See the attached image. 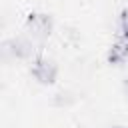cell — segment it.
I'll return each mask as SVG.
<instances>
[{
    "label": "cell",
    "instance_id": "1",
    "mask_svg": "<svg viewBox=\"0 0 128 128\" xmlns=\"http://www.w3.org/2000/svg\"><path fill=\"white\" fill-rule=\"evenodd\" d=\"M26 32L36 40H46L54 30V18L46 12H30L24 20Z\"/></svg>",
    "mask_w": 128,
    "mask_h": 128
},
{
    "label": "cell",
    "instance_id": "2",
    "mask_svg": "<svg viewBox=\"0 0 128 128\" xmlns=\"http://www.w3.org/2000/svg\"><path fill=\"white\" fill-rule=\"evenodd\" d=\"M30 74L32 78L42 84V86H52L58 78V66L54 60L46 58V56H36L32 66H30Z\"/></svg>",
    "mask_w": 128,
    "mask_h": 128
},
{
    "label": "cell",
    "instance_id": "3",
    "mask_svg": "<svg viewBox=\"0 0 128 128\" xmlns=\"http://www.w3.org/2000/svg\"><path fill=\"white\" fill-rule=\"evenodd\" d=\"M4 52L8 56L16 58V60H26V58H30L34 54V46H32V42L28 38L14 36V38H10V40L4 42Z\"/></svg>",
    "mask_w": 128,
    "mask_h": 128
},
{
    "label": "cell",
    "instance_id": "4",
    "mask_svg": "<svg viewBox=\"0 0 128 128\" xmlns=\"http://www.w3.org/2000/svg\"><path fill=\"white\" fill-rule=\"evenodd\" d=\"M106 62L112 66H122L124 62H128V40L118 38L106 52Z\"/></svg>",
    "mask_w": 128,
    "mask_h": 128
},
{
    "label": "cell",
    "instance_id": "5",
    "mask_svg": "<svg viewBox=\"0 0 128 128\" xmlns=\"http://www.w3.org/2000/svg\"><path fill=\"white\" fill-rule=\"evenodd\" d=\"M118 36L128 40V8H124L118 16Z\"/></svg>",
    "mask_w": 128,
    "mask_h": 128
},
{
    "label": "cell",
    "instance_id": "6",
    "mask_svg": "<svg viewBox=\"0 0 128 128\" xmlns=\"http://www.w3.org/2000/svg\"><path fill=\"white\" fill-rule=\"evenodd\" d=\"M122 90H124V96L128 98V78H126V80L122 82Z\"/></svg>",
    "mask_w": 128,
    "mask_h": 128
},
{
    "label": "cell",
    "instance_id": "7",
    "mask_svg": "<svg viewBox=\"0 0 128 128\" xmlns=\"http://www.w3.org/2000/svg\"><path fill=\"white\" fill-rule=\"evenodd\" d=\"M112 128H124V126H112Z\"/></svg>",
    "mask_w": 128,
    "mask_h": 128
}]
</instances>
